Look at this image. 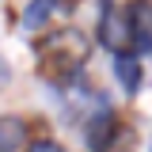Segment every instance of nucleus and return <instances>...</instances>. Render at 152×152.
<instances>
[{"label":"nucleus","instance_id":"nucleus-1","mask_svg":"<svg viewBox=\"0 0 152 152\" xmlns=\"http://www.w3.org/2000/svg\"><path fill=\"white\" fill-rule=\"evenodd\" d=\"M99 38H103V46L114 50V57L129 53L133 46V27H129V12H118V8H103V15H99Z\"/></svg>","mask_w":152,"mask_h":152},{"label":"nucleus","instance_id":"nucleus-2","mask_svg":"<svg viewBox=\"0 0 152 152\" xmlns=\"http://www.w3.org/2000/svg\"><path fill=\"white\" fill-rule=\"evenodd\" d=\"M114 76H118V84H122V88H126V91H137V88H141V61H137V57L133 53H122V57H114Z\"/></svg>","mask_w":152,"mask_h":152},{"label":"nucleus","instance_id":"nucleus-3","mask_svg":"<svg viewBox=\"0 0 152 152\" xmlns=\"http://www.w3.org/2000/svg\"><path fill=\"white\" fill-rule=\"evenodd\" d=\"M129 27H133V42L141 50H152V8H133Z\"/></svg>","mask_w":152,"mask_h":152},{"label":"nucleus","instance_id":"nucleus-4","mask_svg":"<svg viewBox=\"0 0 152 152\" xmlns=\"http://www.w3.org/2000/svg\"><path fill=\"white\" fill-rule=\"evenodd\" d=\"M110 107H99V114H95L91 122H88V141H91V148H103L107 145V137H110Z\"/></svg>","mask_w":152,"mask_h":152},{"label":"nucleus","instance_id":"nucleus-5","mask_svg":"<svg viewBox=\"0 0 152 152\" xmlns=\"http://www.w3.org/2000/svg\"><path fill=\"white\" fill-rule=\"evenodd\" d=\"M19 145H23V122L0 118V152H19Z\"/></svg>","mask_w":152,"mask_h":152},{"label":"nucleus","instance_id":"nucleus-6","mask_svg":"<svg viewBox=\"0 0 152 152\" xmlns=\"http://www.w3.org/2000/svg\"><path fill=\"white\" fill-rule=\"evenodd\" d=\"M46 15H50V4H34V8H27V27H34V23H42Z\"/></svg>","mask_w":152,"mask_h":152},{"label":"nucleus","instance_id":"nucleus-7","mask_svg":"<svg viewBox=\"0 0 152 152\" xmlns=\"http://www.w3.org/2000/svg\"><path fill=\"white\" fill-rule=\"evenodd\" d=\"M31 152H61V145H53V141H38Z\"/></svg>","mask_w":152,"mask_h":152}]
</instances>
